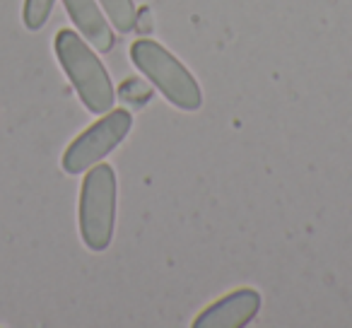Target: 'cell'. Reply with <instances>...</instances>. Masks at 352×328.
Listing matches in <instances>:
<instances>
[{
    "mask_svg": "<svg viewBox=\"0 0 352 328\" xmlns=\"http://www.w3.org/2000/svg\"><path fill=\"white\" fill-rule=\"evenodd\" d=\"M131 126H133V118L126 109L107 111L104 118L92 123L87 131L80 133L70 142V147L63 155V169L68 174H82L85 169L94 167L109 152L116 150L118 142H123V138L131 133Z\"/></svg>",
    "mask_w": 352,
    "mask_h": 328,
    "instance_id": "277c9868",
    "label": "cell"
},
{
    "mask_svg": "<svg viewBox=\"0 0 352 328\" xmlns=\"http://www.w3.org/2000/svg\"><path fill=\"white\" fill-rule=\"evenodd\" d=\"M56 0H25V10H22V20L25 27L32 32L41 30L49 20L51 10H54Z\"/></svg>",
    "mask_w": 352,
    "mask_h": 328,
    "instance_id": "ba28073f",
    "label": "cell"
},
{
    "mask_svg": "<svg viewBox=\"0 0 352 328\" xmlns=\"http://www.w3.org/2000/svg\"><path fill=\"white\" fill-rule=\"evenodd\" d=\"M116 222V174L109 164L89 167L80 188V234L87 249L107 251Z\"/></svg>",
    "mask_w": 352,
    "mask_h": 328,
    "instance_id": "3957f363",
    "label": "cell"
},
{
    "mask_svg": "<svg viewBox=\"0 0 352 328\" xmlns=\"http://www.w3.org/2000/svg\"><path fill=\"white\" fill-rule=\"evenodd\" d=\"M261 309V294L251 287H241L225 294L215 304L198 314L193 328H241L254 321Z\"/></svg>",
    "mask_w": 352,
    "mask_h": 328,
    "instance_id": "5b68a950",
    "label": "cell"
},
{
    "mask_svg": "<svg viewBox=\"0 0 352 328\" xmlns=\"http://www.w3.org/2000/svg\"><path fill=\"white\" fill-rule=\"evenodd\" d=\"M99 6L104 8L107 17L111 20V25L116 27L121 34L135 30L138 25V10L133 6V0H99Z\"/></svg>",
    "mask_w": 352,
    "mask_h": 328,
    "instance_id": "52a82bcc",
    "label": "cell"
},
{
    "mask_svg": "<svg viewBox=\"0 0 352 328\" xmlns=\"http://www.w3.org/2000/svg\"><path fill=\"white\" fill-rule=\"evenodd\" d=\"M131 61L176 109L196 111L203 104L201 85L164 46L150 39H138L131 46Z\"/></svg>",
    "mask_w": 352,
    "mask_h": 328,
    "instance_id": "7a4b0ae2",
    "label": "cell"
},
{
    "mask_svg": "<svg viewBox=\"0 0 352 328\" xmlns=\"http://www.w3.org/2000/svg\"><path fill=\"white\" fill-rule=\"evenodd\" d=\"M70 20L80 30V34L89 41L97 51L107 54L113 49V32L109 22L104 20V12L99 10L97 0H63Z\"/></svg>",
    "mask_w": 352,
    "mask_h": 328,
    "instance_id": "8992f818",
    "label": "cell"
},
{
    "mask_svg": "<svg viewBox=\"0 0 352 328\" xmlns=\"http://www.w3.org/2000/svg\"><path fill=\"white\" fill-rule=\"evenodd\" d=\"M54 46L60 68L65 70L68 80L73 83L80 102L92 113L111 111L113 99H116L113 85L109 80V73L102 65V61L85 44L82 36L75 34L73 30H60L56 34Z\"/></svg>",
    "mask_w": 352,
    "mask_h": 328,
    "instance_id": "6da1fadb",
    "label": "cell"
}]
</instances>
